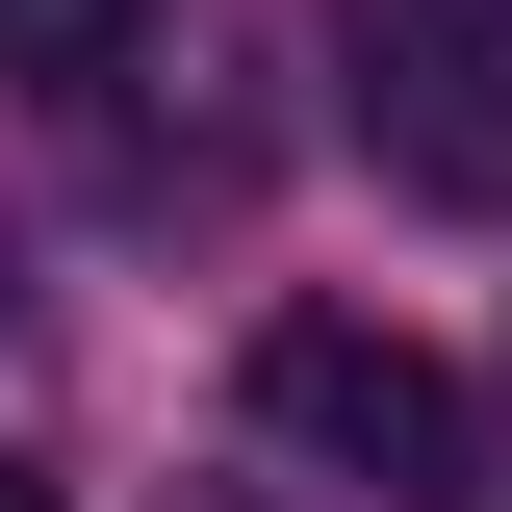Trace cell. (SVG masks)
Wrapping results in <instances>:
<instances>
[{
    "label": "cell",
    "mask_w": 512,
    "mask_h": 512,
    "mask_svg": "<svg viewBox=\"0 0 512 512\" xmlns=\"http://www.w3.org/2000/svg\"><path fill=\"white\" fill-rule=\"evenodd\" d=\"M0 512H52V461H0Z\"/></svg>",
    "instance_id": "cell-4"
},
{
    "label": "cell",
    "mask_w": 512,
    "mask_h": 512,
    "mask_svg": "<svg viewBox=\"0 0 512 512\" xmlns=\"http://www.w3.org/2000/svg\"><path fill=\"white\" fill-rule=\"evenodd\" d=\"M256 436L308 461V487H384V512H461V487H487L461 359H410V333H359V308H282V333H256Z\"/></svg>",
    "instance_id": "cell-1"
},
{
    "label": "cell",
    "mask_w": 512,
    "mask_h": 512,
    "mask_svg": "<svg viewBox=\"0 0 512 512\" xmlns=\"http://www.w3.org/2000/svg\"><path fill=\"white\" fill-rule=\"evenodd\" d=\"M359 154L410 205H487L512 231V0H384L359 26Z\"/></svg>",
    "instance_id": "cell-2"
},
{
    "label": "cell",
    "mask_w": 512,
    "mask_h": 512,
    "mask_svg": "<svg viewBox=\"0 0 512 512\" xmlns=\"http://www.w3.org/2000/svg\"><path fill=\"white\" fill-rule=\"evenodd\" d=\"M128 26H154V0H0V77H26V103H103Z\"/></svg>",
    "instance_id": "cell-3"
}]
</instances>
